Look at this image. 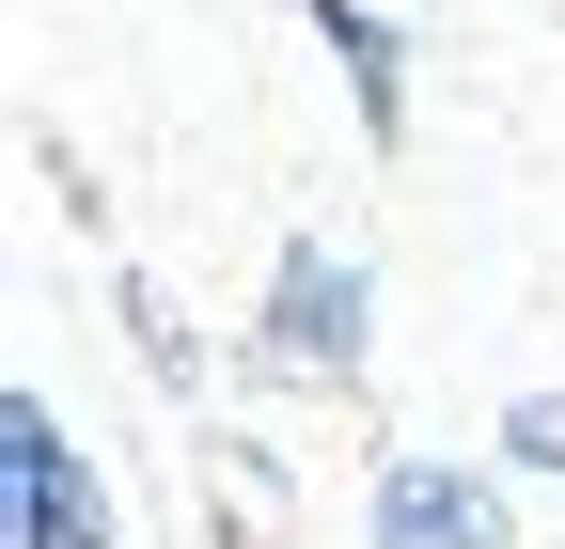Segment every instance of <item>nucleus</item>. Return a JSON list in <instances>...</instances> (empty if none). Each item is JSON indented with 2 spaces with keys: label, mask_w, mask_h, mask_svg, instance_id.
Masks as SVG:
<instances>
[{
  "label": "nucleus",
  "mask_w": 565,
  "mask_h": 549,
  "mask_svg": "<svg viewBox=\"0 0 565 549\" xmlns=\"http://www.w3.org/2000/svg\"><path fill=\"white\" fill-rule=\"evenodd\" d=\"M0 455H17V549H110L95 455L63 440V408H47V392H17V408H0Z\"/></svg>",
  "instance_id": "obj_1"
},
{
  "label": "nucleus",
  "mask_w": 565,
  "mask_h": 549,
  "mask_svg": "<svg viewBox=\"0 0 565 549\" xmlns=\"http://www.w3.org/2000/svg\"><path fill=\"white\" fill-rule=\"evenodd\" d=\"M377 549H503V503H487V471L393 455V471H377Z\"/></svg>",
  "instance_id": "obj_2"
},
{
  "label": "nucleus",
  "mask_w": 565,
  "mask_h": 549,
  "mask_svg": "<svg viewBox=\"0 0 565 549\" xmlns=\"http://www.w3.org/2000/svg\"><path fill=\"white\" fill-rule=\"evenodd\" d=\"M267 330H282V362H362V267H330V251H282V299H267Z\"/></svg>",
  "instance_id": "obj_3"
}]
</instances>
